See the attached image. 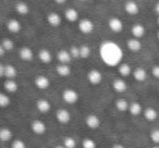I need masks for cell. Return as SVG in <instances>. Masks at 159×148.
<instances>
[{
	"label": "cell",
	"mask_w": 159,
	"mask_h": 148,
	"mask_svg": "<svg viewBox=\"0 0 159 148\" xmlns=\"http://www.w3.org/2000/svg\"><path fill=\"white\" fill-rule=\"evenodd\" d=\"M100 55L105 63L108 65L113 66L118 65L122 59V51L117 44L111 42L104 43L100 48Z\"/></svg>",
	"instance_id": "6da1fadb"
},
{
	"label": "cell",
	"mask_w": 159,
	"mask_h": 148,
	"mask_svg": "<svg viewBox=\"0 0 159 148\" xmlns=\"http://www.w3.org/2000/svg\"><path fill=\"white\" fill-rule=\"evenodd\" d=\"M62 98L66 104H75L79 100V94L74 89H66L62 94Z\"/></svg>",
	"instance_id": "7a4b0ae2"
},
{
	"label": "cell",
	"mask_w": 159,
	"mask_h": 148,
	"mask_svg": "<svg viewBox=\"0 0 159 148\" xmlns=\"http://www.w3.org/2000/svg\"><path fill=\"white\" fill-rule=\"evenodd\" d=\"M79 29L82 33L89 34L94 31V23L91 20H89V19H83V20L80 21Z\"/></svg>",
	"instance_id": "3957f363"
},
{
	"label": "cell",
	"mask_w": 159,
	"mask_h": 148,
	"mask_svg": "<svg viewBox=\"0 0 159 148\" xmlns=\"http://www.w3.org/2000/svg\"><path fill=\"white\" fill-rule=\"evenodd\" d=\"M87 78H89V83L93 85H98L102 80V73L98 70H91L87 74Z\"/></svg>",
	"instance_id": "277c9868"
},
{
	"label": "cell",
	"mask_w": 159,
	"mask_h": 148,
	"mask_svg": "<svg viewBox=\"0 0 159 148\" xmlns=\"http://www.w3.org/2000/svg\"><path fill=\"white\" fill-rule=\"evenodd\" d=\"M56 117H57V120L61 124L69 123V121L71 120V114L66 109H59L57 111V113H56Z\"/></svg>",
	"instance_id": "5b68a950"
},
{
	"label": "cell",
	"mask_w": 159,
	"mask_h": 148,
	"mask_svg": "<svg viewBox=\"0 0 159 148\" xmlns=\"http://www.w3.org/2000/svg\"><path fill=\"white\" fill-rule=\"evenodd\" d=\"M32 131L37 135H43L46 132V124L40 120H35L32 122Z\"/></svg>",
	"instance_id": "8992f818"
},
{
	"label": "cell",
	"mask_w": 159,
	"mask_h": 148,
	"mask_svg": "<svg viewBox=\"0 0 159 148\" xmlns=\"http://www.w3.org/2000/svg\"><path fill=\"white\" fill-rule=\"evenodd\" d=\"M85 122H86V125L89 128H97L100 125V119L95 114L87 115L86 119H85Z\"/></svg>",
	"instance_id": "52a82bcc"
},
{
	"label": "cell",
	"mask_w": 159,
	"mask_h": 148,
	"mask_svg": "<svg viewBox=\"0 0 159 148\" xmlns=\"http://www.w3.org/2000/svg\"><path fill=\"white\" fill-rule=\"evenodd\" d=\"M109 27L112 32L115 33H119V32L122 31L123 29V24H122L121 20L118 18H111L109 20Z\"/></svg>",
	"instance_id": "ba28073f"
},
{
	"label": "cell",
	"mask_w": 159,
	"mask_h": 148,
	"mask_svg": "<svg viewBox=\"0 0 159 148\" xmlns=\"http://www.w3.org/2000/svg\"><path fill=\"white\" fill-rule=\"evenodd\" d=\"M124 9H125L126 13L131 14V16H135V14H137L139 11V5H137L135 1H132V0H130V1H128V2L125 3Z\"/></svg>",
	"instance_id": "9c48e42d"
},
{
	"label": "cell",
	"mask_w": 159,
	"mask_h": 148,
	"mask_svg": "<svg viewBox=\"0 0 159 148\" xmlns=\"http://www.w3.org/2000/svg\"><path fill=\"white\" fill-rule=\"evenodd\" d=\"M35 85H36V87L39 89H46L49 87L50 82H49L48 78H46V76H44V75H39L35 78Z\"/></svg>",
	"instance_id": "30bf717a"
},
{
	"label": "cell",
	"mask_w": 159,
	"mask_h": 148,
	"mask_svg": "<svg viewBox=\"0 0 159 148\" xmlns=\"http://www.w3.org/2000/svg\"><path fill=\"white\" fill-rule=\"evenodd\" d=\"M112 87L118 93H124L126 91V88H128V85H126L125 81H123L122 78H117V80L113 81Z\"/></svg>",
	"instance_id": "8fae6325"
},
{
	"label": "cell",
	"mask_w": 159,
	"mask_h": 148,
	"mask_svg": "<svg viewBox=\"0 0 159 148\" xmlns=\"http://www.w3.org/2000/svg\"><path fill=\"white\" fill-rule=\"evenodd\" d=\"M47 21H48V23L51 26L57 27L61 24V16L58 13H56V12H51V13H49L48 16H47Z\"/></svg>",
	"instance_id": "7c38bea8"
},
{
	"label": "cell",
	"mask_w": 159,
	"mask_h": 148,
	"mask_svg": "<svg viewBox=\"0 0 159 148\" xmlns=\"http://www.w3.org/2000/svg\"><path fill=\"white\" fill-rule=\"evenodd\" d=\"M36 107H37V109L40 111V112L46 113V112H48V111L50 110L51 106H50V102H49L48 100L42 98V99L37 100V102H36Z\"/></svg>",
	"instance_id": "4fadbf2b"
},
{
	"label": "cell",
	"mask_w": 159,
	"mask_h": 148,
	"mask_svg": "<svg viewBox=\"0 0 159 148\" xmlns=\"http://www.w3.org/2000/svg\"><path fill=\"white\" fill-rule=\"evenodd\" d=\"M16 66H13L12 64H5V71H3V76H6L7 78L11 80V78L16 76Z\"/></svg>",
	"instance_id": "5bb4252c"
},
{
	"label": "cell",
	"mask_w": 159,
	"mask_h": 148,
	"mask_svg": "<svg viewBox=\"0 0 159 148\" xmlns=\"http://www.w3.org/2000/svg\"><path fill=\"white\" fill-rule=\"evenodd\" d=\"M33 56H34V53L30 47H23V48H21L20 57H21V59H23L24 61H31V60L33 59Z\"/></svg>",
	"instance_id": "9a60e30c"
},
{
	"label": "cell",
	"mask_w": 159,
	"mask_h": 148,
	"mask_svg": "<svg viewBox=\"0 0 159 148\" xmlns=\"http://www.w3.org/2000/svg\"><path fill=\"white\" fill-rule=\"evenodd\" d=\"M72 59V56H71L70 51L68 50H60L58 52V60L60 61V63H66L69 64V62Z\"/></svg>",
	"instance_id": "2e32d148"
},
{
	"label": "cell",
	"mask_w": 159,
	"mask_h": 148,
	"mask_svg": "<svg viewBox=\"0 0 159 148\" xmlns=\"http://www.w3.org/2000/svg\"><path fill=\"white\" fill-rule=\"evenodd\" d=\"M128 48L130 49L131 51H134V52L141 50L142 44H141V42H139V38H131V39H129L128 40Z\"/></svg>",
	"instance_id": "e0dca14e"
},
{
	"label": "cell",
	"mask_w": 159,
	"mask_h": 148,
	"mask_svg": "<svg viewBox=\"0 0 159 148\" xmlns=\"http://www.w3.org/2000/svg\"><path fill=\"white\" fill-rule=\"evenodd\" d=\"M132 34L133 36H134L135 38H141L144 36V34H145V27L143 26L142 24H135L133 25L132 27Z\"/></svg>",
	"instance_id": "ac0fdd59"
},
{
	"label": "cell",
	"mask_w": 159,
	"mask_h": 148,
	"mask_svg": "<svg viewBox=\"0 0 159 148\" xmlns=\"http://www.w3.org/2000/svg\"><path fill=\"white\" fill-rule=\"evenodd\" d=\"M7 29H9V32H11V33H18L21 29V24L18 20L12 19V20H10L9 22L7 23Z\"/></svg>",
	"instance_id": "d6986e66"
},
{
	"label": "cell",
	"mask_w": 159,
	"mask_h": 148,
	"mask_svg": "<svg viewBox=\"0 0 159 148\" xmlns=\"http://www.w3.org/2000/svg\"><path fill=\"white\" fill-rule=\"evenodd\" d=\"M133 75H134V78L139 82H144L146 80V76H147V73L144 70L143 68H137L135 69V71L133 72Z\"/></svg>",
	"instance_id": "ffe728a7"
},
{
	"label": "cell",
	"mask_w": 159,
	"mask_h": 148,
	"mask_svg": "<svg viewBox=\"0 0 159 148\" xmlns=\"http://www.w3.org/2000/svg\"><path fill=\"white\" fill-rule=\"evenodd\" d=\"M57 72H58V74L61 76H68V75H70V73H71V68L69 64L60 63L59 65L57 66Z\"/></svg>",
	"instance_id": "44dd1931"
},
{
	"label": "cell",
	"mask_w": 159,
	"mask_h": 148,
	"mask_svg": "<svg viewBox=\"0 0 159 148\" xmlns=\"http://www.w3.org/2000/svg\"><path fill=\"white\" fill-rule=\"evenodd\" d=\"M157 115H158V113H157L156 109L152 108V107H149L144 111V117L148 121H155L157 119Z\"/></svg>",
	"instance_id": "7402d4cb"
},
{
	"label": "cell",
	"mask_w": 159,
	"mask_h": 148,
	"mask_svg": "<svg viewBox=\"0 0 159 148\" xmlns=\"http://www.w3.org/2000/svg\"><path fill=\"white\" fill-rule=\"evenodd\" d=\"M64 16H66V19L69 22H75V21H77V19H79V13H77L76 10L73 9V8H70V9L66 10Z\"/></svg>",
	"instance_id": "603a6c76"
},
{
	"label": "cell",
	"mask_w": 159,
	"mask_h": 148,
	"mask_svg": "<svg viewBox=\"0 0 159 148\" xmlns=\"http://www.w3.org/2000/svg\"><path fill=\"white\" fill-rule=\"evenodd\" d=\"M38 57H39L40 61L44 62V63H49L51 61V59H52L50 51L47 50V49H42L39 51V53H38Z\"/></svg>",
	"instance_id": "cb8c5ba5"
},
{
	"label": "cell",
	"mask_w": 159,
	"mask_h": 148,
	"mask_svg": "<svg viewBox=\"0 0 159 148\" xmlns=\"http://www.w3.org/2000/svg\"><path fill=\"white\" fill-rule=\"evenodd\" d=\"M16 11L18 12L19 14H21V16H25V14L29 13L30 8H29V6H27L25 2H23V1H20V2H18L16 5Z\"/></svg>",
	"instance_id": "d4e9b609"
},
{
	"label": "cell",
	"mask_w": 159,
	"mask_h": 148,
	"mask_svg": "<svg viewBox=\"0 0 159 148\" xmlns=\"http://www.w3.org/2000/svg\"><path fill=\"white\" fill-rule=\"evenodd\" d=\"M129 111H130L131 114H133V115H139V113L142 112V106H141V104H139V102H136V101L131 102L130 106H129Z\"/></svg>",
	"instance_id": "484cf974"
},
{
	"label": "cell",
	"mask_w": 159,
	"mask_h": 148,
	"mask_svg": "<svg viewBox=\"0 0 159 148\" xmlns=\"http://www.w3.org/2000/svg\"><path fill=\"white\" fill-rule=\"evenodd\" d=\"M18 84H16V81L13 80H8L5 83V89L9 93H16L18 91Z\"/></svg>",
	"instance_id": "4316f807"
},
{
	"label": "cell",
	"mask_w": 159,
	"mask_h": 148,
	"mask_svg": "<svg viewBox=\"0 0 159 148\" xmlns=\"http://www.w3.org/2000/svg\"><path fill=\"white\" fill-rule=\"evenodd\" d=\"M11 137H12V133H11V131H10L9 128H1V130H0V139H1L2 141H10V139H11Z\"/></svg>",
	"instance_id": "83f0119b"
},
{
	"label": "cell",
	"mask_w": 159,
	"mask_h": 148,
	"mask_svg": "<svg viewBox=\"0 0 159 148\" xmlns=\"http://www.w3.org/2000/svg\"><path fill=\"white\" fill-rule=\"evenodd\" d=\"M129 106L130 105L128 104V101H126L125 99H118L117 102H116V107H117V109L119 111H121V112H124V111L129 110Z\"/></svg>",
	"instance_id": "f1b7e54d"
},
{
	"label": "cell",
	"mask_w": 159,
	"mask_h": 148,
	"mask_svg": "<svg viewBox=\"0 0 159 148\" xmlns=\"http://www.w3.org/2000/svg\"><path fill=\"white\" fill-rule=\"evenodd\" d=\"M119 73L122 76H129L131 74V66L128 63L119 64Z\"/></svg>",
	"instance_id": "f546056e"
},
{
	"label": "cell",
	"mask_w": 159,
	"mask_h": 148,
	"mask_svg": "<svg viewBox=\"0 0 159 148\" xmlns=\"http://www.w3.org/2000/svg\"><path fill=\"white\" fill-rule=\"evenodd\" d=\"M80 55H81V58H83V59L89 58V55H91V48L87 45H82L80 47Z\"/></svg>",
	"instance_id": "4dcf8cb0"
},
{
	"label": "cell",
	"mask_w": 159,
	"mask_h": 148,
	"mask_svg": "<svg viewBox=\"0 0 159 148\" xmlns=\"http://www.w3.org/2000/svg\"><path fill=\"white\" fill-rule=\"evenodd\" d=\"M10 104V98L6 94H0V107L1 108H6L8 105Z\"/></svg>",
	"instance_id": "1f68e13d"
},
{
	"label": "cell",
	"mask_w": 159,
	"mask_h": 148,
	"mask_svg": "<svg viewBox=\"0 0 159 148\" xmlns=\"http://www.w3.org/2000/svg\"><path fill=\"white\" fill-rule=\"evenodd\" d=\"M63 145L66 148H75L76 147V141H74V138L72 137H66L63 141Z\"/></svg>",
	"instance_id": "d6a6232c"
},
{
	"label": "cell",
	"mask_w": 159,
	"mask_h": 148,
	"mask_svg": "<svg viewBox=\"0 0 159 148\" xmlns=\"http://www.w3.org/2000/svg\"><path fill=\"white\" fill-rule=\"evenodd\" d=\"M1 46H3V48H5L6 50H12L13 47H14V44L11 39L6 38V39H3L2 43H1Z\"/></svg>",
	"instance_id": "836d02e7"
},
{
	"label": "cell",
	"mask_w": 159,
	"mask_h": 148,
	"mask_svg": "<svg viewBox=\"0 0 159 148\" xmlns=\"http://www.w3.org/2000/svg\"><path fill=\"white\" fill-rule=\"evenodd\" d=\"M83 148H96L95 141L91 138H85L83 141Z\"/></svg>",
	"instance_id": "e575fe53"
},
{
	"label": "cell",
	"mask_w": 159,
	"mask_h": 148,
	"mask_svg": "<svg viewBox=\"0 0 159 148\" xmlns=\"http://www.w3.org/2000/svg\"><path fill=\"white\" fill-rule=\"evenodd\" d=\"M150 138L155 144L159 145V130H152L150 133Z\"/></svg>",
	"instance_id": "d590c367"
},
{
	"label": "cell",
	"mask_w": 159,
	"mask_h": 148,
	"mask_svg": "<svg viewBox=\"0 0 159 148\" xmlns=\"http://www.w3.org/2000/svg\"><path fill=\"white\" fill-rule=\"evenodd\" d=\"M70 53H71V56H72V58H79V57H81V55H80V47L72 46L70 48Z\"/></svg>",
	"instance_id": "8d00e7d4"
},
{
	"label": "cell",
	"mask_w": 159,
	"mask_h": 148,
	"mask_svg": "<svg viewBox=\"0 0 159 148\" xmlns=\"http://www.w3.org/2000/svg\"><path fill=\"white\" fill-rule=\"evenodd\" d=\"M12 148H26L24 141H21V139H16L12 143Z\"/></svg>",
	"instance_id": "74e56055"
},
{
	"label": "cell",
	"mask_w": 159,
	"mask_h": 148,
	"mask_svg": "<svg viewBox=\"0 0 159 148\" xmlns=\"http://www.w3.org/2000/svg\"><path fill=\"white\" fill-rule=\"evenodd\" d=\"M152 75L155 76L156 78H159V65H155L152 70Z\"/></svg>",
	"instance_id": "f35d334b"
},
{
	"label": "cell",
	"mask_w": 159,
	"mask_h": 148,
	"mask_svg": "<svg viewBox=\"0 0 159 148\" xmlns=\"http://www.w3.org/2000/svg\"><path fill=\"white\" fill-rule=\"evenodd\" d=\"M3 71H5V64H0V76H3Z\"/></svg>",
	"instance_id": "ab89813d"
},
{
	"label": "cell",
	"mask_w": 159,
	"mask_h": 148,
	"mask_svg": "<svg viewBox=\"0 0 159 148\" xmlns=\"http://www.w3.org/2000/svg\"><path fill=\"white\" fill-rule=\"evenodd\" d=\"M5 52H6V49L3 48V46H0V56L3 57V56H5Z\"/></svg>",
	"instance_id": "60d3db41"
},
{
	"label": "cell",
	"mask_w": 159,
	"mask_h": 148,
	"mask_svg": "<svg viewBox=\"0 0 159 148\" xmlns=\"http://www.w3.org/2000/svg\"><path fill=\"white\" fill-rule=\"evenodd\" d=\"M155 12L159 16V1L155 5Z\"/></svg>",
	"instance_id": "b9f144b4"
},
{
	"label": "cell",
	"mask_w": 159,
	"mask_h": 148,
	"mask_svg": "<svg viewBox=\"0 0 159 148\" xmlns=\"http://www.w3.org/2000/svg\"><path fill=\"white\" fill-rule=\"evenodd\" d=\"M112 148H125L123 145H121V144H116V145L112 146Z\"/></svg>",
	"instance_id": "7bdbcfd3"
},
{
	"label": "cell",
	"mask_w": 159,
	"mask_h": 148,
	"mask_svg": "<svg viewBox=\"0 0 159 148\" xmlns=\"http://www.w3.org/2000/svg\"><path fill=\"white\" fill-rule=\"evenodd\" d=\"M56 2L57 3H59V5H62V3H64L66 1V0H55Z\"/></svg>",
	"instance_id": "ee69618b"
},
{
	"label": "cell",
	"mask_w": 159,
	"mask_h": 148,
	"mask_svg": "<svg viewBox=\"0 0 159 148\" xmlns=\"http://www.w3.org/2000/svg\"><path fill=\"white\" fill-rule=\"evenodd\" d=\"M56 148H66V146H64V145H63V146H61V145H58Z\"/></svg>",
	"instance_id": "f6af8a7d"
},
{
	"label": "cell",
	"mask_w": 159,
	"mask_h": 148,
	"mask_svg": "<svg viewBox=\"0 0 159 148\" xmlns=\"http://www.w3.org/2000/svg\"><path fill=\"white\" fill-rule=\"evenodd\" d=\"M154 148H159V146L158 145H157V146H155V147Z\"/></svg>",
	"instance_id": "bcb514c9"
},
{
	"label": "cell",
	"mask_w": 159,
	"mask_h": 148,
	"mask_svg": "<svg viewBox=\"0 0 159 148\" xmlns=\"http://www.w3.org/2000/svg\"><path fill=\"white\" fill-rule=\"evenodd\" d=\"M157 21H158V25H159V18H158V20H157Z\"/></svg>",
	"instance_id": "7dc6e473"
},
{
	"label": "cell",
	"mask_w": 159,
	"mask_h": 148,
	"mask_svg": "<svg viewBox=\"0 0 159 148\" xmlns=\"http://www.w3.org/2000/svg\"><path fill=\"white\" fill-rule=\"evenodd\" d=\"M158 39H159V32H158Z\"/></svg>",
	"instance_id": "c3c4849f"
},
{
	"label": "cell",
	"mask_w": 159,
	"mask_h": 148,
	"mask_svg": "<svg viewBox=\"0 0 159 148\" xmlns=\"http://www.w3.org/2000/svg\"><path fill=\"white\" fill-rule=\"evenodd\" d=\"M81 1H86V0H81Z\"/></svg>",
	"instance_id": "681fc988"
}]
</instances>
